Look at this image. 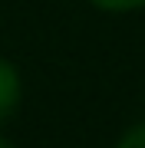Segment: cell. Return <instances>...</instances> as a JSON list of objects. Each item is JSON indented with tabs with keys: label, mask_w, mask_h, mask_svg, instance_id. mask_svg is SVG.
I'll list each match as a JSON object with an SVG mask.
<instances>
[{
	"label": "cell",
	"mask_w": 145,
	"mask_h": 148,
	"mask_svg": "<svg viewBox=\"0 0 145 148\" xmlns=\"http://www.w3.org/2000/svg\"><path fill=\"white\" fill-rule=\"evenodd\" d=\"M23 106V73L10 56H0V125L10 122Z\"/></svg>",
	"instance_id": "obj_1"
},
{
	"label": "cell",
	"mask_w": 145,
	"mask_h": 148,
	"mask_svg": "<svg viewBox=\"0 0 145 148\" xmlns=\"http://www.w3.org/2000/svg\"><path fill=\"white\" fill-rule=\"evenodd\" d=\"M86 3L92 7V10H99V13H112V16L145 10V0H86Z\"/></svg>",
	"instance_id": "obj_2"
},
{
	"label": "cell",
	"mask_w": 145,
	"mask_h": 148,
	"mask_svg": "<svg viewBox=\"0 0 145 148\" xmlns=\"http://www.w3.org/2000/svg\"><path fill=\"white\" fill-rule=\"evenodd\" d=\"M112 148H145V119L132 122V125L115 138V145H112Z\"/></svg>",
	"instance_id": "obj_3"
},
{
	"label": "cell",
	"mask_w": 145,
	"mask_h": 148,
	"mask_svg": "<svg viewBox=\"0 0 145 148\" xmlns=\"http://www.w3.org/2000/svg\"><path fill=\"white\" fill-rule=\"evenodd\" d=\"M0 148H16V145H13V142H10V138H7L3 132H0Z\"/></svg>",
	"instance_id": "obj_4"
}]
</instances>
